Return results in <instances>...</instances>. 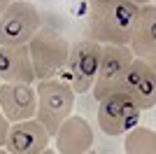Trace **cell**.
Here are the masks:
<instances>
[{
    "label": "cell",
    "mask_w": 156,
    "mask_h": 154,
    "mask_svg": "<svg viewBox=\"0 0 156 154\" xmlns=\"http://www.w3.org/2000/svg\"><path fill=\"white\" fill-rule=\"evenodd\" d=\"M100 58H103V45L100 42H96L91 38L79 40L70 47V56H68L65 68L61 70V77L65 82H70L75 94L93 91L98 68H100Z\"/></svg>",
    "instance_id": "obj_4"
},
{
    "label": "cell",
    "mask_w": 156,
    "mask_h": 154,
    "mask_svg": "<svg viewBox=\"0 0 156 154\" xmlns=\"http://www.w3.org/2000/svg\"><path fill=\"white\" fill-rule=\"evenodd\" d=\"M58 154H86L93 149V128L82 115H70L54 135Z\"/></svg>",
    "instance_id": "obj_11"
},
{
    "label": "cell",
    "mask_w": 156,
    "mask_h": 154,
    "mask_svg": "<svg viewBox=\"0 0 156 154\" xmlns=\"http://www.w3.org/2000/svg\"><path fill=\"white\" fill-rule=\"evenodd\" d=\"M86 154H98V152H93V149H91V152H86Z\"/></svg>",
    "instance_id": "obj_22"
},
{
    "label": "cell",
    "mask_w": 156,
    "mask_h": 154,
    "mask_svg": "<svg viewBox=\"0 0 156 154\" xmlns=\"http://www.w3.org/2000/svg\"><path fill=\"white\" fill-rule=\"evenodd\" d=\"M0 77H2V82H37L28 45H0Z\"/></svg>",
    "instance_id": "obj_10"
},
{
    "label": "cell",
    "mask_w": 156,
    "mask_h": 154,
    "mask_svg": "<svg viewBox=\"0 0 156 154\" xmlns=\"http://www.w3.org/2000/svg\"><path fill=\"white\" fill-rule=\"evenodd\" d=\"M54 135L42 126L40 119H26V122H16L9 128L5 149L9 154H42L49 147V140Z\"/></svg>",
    "instance_id": "obj_9"
},
{
    "label": "cell",
    "mask_w": 156,
    "mask_h": 154,
    "mask_svg": "<svg viewBox=\"0 0 156 154\" xmlns=\"http://www.w3.org/2000/svg\"><path fill=\"white\" fill-rule=\"evenodd\" d=\"M140 9L133 0H117L107 7L89 9L86 35L100 45H130L133 31L140 19Z\"/></svg>",
    "instance_id": "obj_1"
},
{
    "label": "cell",
    "mask_w": 156,
    "mask_h": 154,
    "mask_svg": "<svg viewBox=\"0 0 156 154\" xmlns=\"http://www.w3.org/2000/svg\"><path fill=\"white\" fill-rule=\"evenodd\" d=\"M40 28L37 7L30 0H12L0 16V45H28Z\"/></svg>",
    "instance_id": "obj_7"
},
{
    "label": "cell",
    "mask_w": 156,
    "mask_h": 154,
    "mask_svg": "<svg viewBox=\"0 0 156 154\" xmlns=\"http://www.w3.org/2000/svg\"><path fill=\"white\" fill-rule=\"evenodd\" d=\"M0 108L12 124L33 119L37 115V89L33 84L2 82L0 84Z\"/></svg>",
    "instance_id": "obj_8"
},
{
    "label": "cell",
    "mask_w": 156,
    "mask_h": 154,
    "mask_svg": "<svg viewBox=\"0 0 156 154\" xmlns=\"http://www.w3.org/2000/svg\"><path fill=\"white\" fill-rule=\"evenodd\" d=\"M133 61H135V54L130 45H103V58H100L98 77L91 91L93 98L103 101L114 91H124V82Z\"/></svg>",
    "instance_id": "obj_5"
},
{
    "label": "cell",
    "mask_w": 156,
    "mask_h": 154,
    "mask_svg": "<svg viewBox=\"0 0 156 154\" xmlns=\"http://www.w3.org/2000/svg\"><path fill=\"white\" fill-rule=\"evenodd\" d=\"M37 115L35 119L42 122V126L51 135L58 133L61 124L72 115L75 110V89L63 77H49L37 82Z\"/></svg>",
    "instance_id": "obj_2"
},
{
    "label": "cell",
    "mask_w": 156,
    "mask_h": 154,
    "mask_svg": "<svg viewBox=\"0 0 156 154\" xmlns=\"http://www.w3.org/2000/svg\"><path fill=\"white\" fill-rule=\"evenodd\" d=\"M9 128H12V122L7 119V115L2 112V108H0V147H5L7 135H9Z\"/></svg>",
    "instance_id": "obj_15"
},
{
    "label": "cell",
    "mask_w": 156,
    "mask_h": 154,
    "mask_svg": "<svg viewBox=\"0 0 156 154\" xmlns=\"http://www.w3.org/2000/svg\"><path fill=\"white\" fill-rule=\"evenodd\" d=\"M117 0H89V9H98V7H107Z\"/></svg>",
    "instance_id": "obj_16"
},
{
    "label": "cell",
    "mask_w": 156,
    "mask_h": 154,
    "mask_svg": "<svg viewBox=\"0 0 156 154\" xmlns=\"http://www.w3.org/2000/svg\"><path fill=\"white\" fill-rule=\"evenodd\" d=\"M0 154H9V152H7V149H5V147H0Z\"/></svg>",
    "instance_id": "obj_21"
},
{
    "label": "cell",
    "mask_w": 156,
    "mask_h": 154,
    "mask_svg": "<svg viewBox=\"0 0 156 154\" xmlns=\"http://www.w3.org/2000/svg\"><path fill=\"white\" fill-rule=\"evenodd\" d=\"M0 84H2V77H0Z\"/></svg>",
    "instance_id": "obj_23"
},
{
    "label": "cell",
    "mask_w": 156,
    "mask_h": 154,
    "mask_svg": "<svg viewBox=\"0 0 156 154\" xmlns=\"http://www.w3.org/2000/svg\"><path fill=\"white\" fill-rule=\"evenodd\" d=\"M133 2H137V5H149L151 0H133Z\"/></svg>",
    "instance_id": "obj_20"
},
{
    "label": "cell",
    "mask_w": 156,
    "mask_h": 154,
    "mask_svg": "<svg viewBox=\"0 0 156 154\" xmlns=\"http://www.w3.org/2000/svg\"><path fill=\"white\" fill-rule=\"evenodd\" d=\"M70 47L72 45L65 40V35H61L56 28L42 26L35 33V38L28 42V49H30V56H33L37 82L61 75V70L68 63V56H70Z\"/></svg>",
    "instance_id": "obj_3"
},
{
    "label": "cell",
    "mask_w": 156,
    "mask_h": 154,
    "mask_svg": "<svg viewBox=\"0 0 156 154\" xmlns=\"http://www.w3.org/2000/svg\"><path fill=\"white\" fill-rule=\"evenodd\" d=\"M124 152L126 154H156V131L137 124L133 131H128L124 135Z\"/></svg>",
    "instance_id": "obj_14"
},
{
    "label": "cell",
    "mask_w": 156,
    "mask_h": 154,
    "mask_svg": "<svg viewBox=\"0 0 156 154\" xmlns=\"http://www.w3.org/2000/svg\"><path fill=\"white\" fill-rule=\"evenodd\" d=\"M147 61H149V65H151V68H154V72H156V54H151V56L147 58Z\"/></svg>",
    "instance_id": "obj_18"
},
{
    "label": "cell",
    "mask_w": 156,
    "mask_h": 154,
    "mask_svg": "<svg viewBox=\"0 0 156 154\" xmlns=\"http://www.w3.org/2000/svg\"><path fill=\"white\" fill-rule=\"evenodd\" d=\"M9 2H12V0H0V16H2V12L9 7Z\"/></svg>",
    "instance_id": "obj_17"
},
{
    "label": "cell",
    "mask_w": 156,
    "mask_h": 154,
    "mask_svg": "<svg viewBox=\"0 0 156 154\" xmlns=\"http://www.w3.org/2000/svg\"><path fill=\"white\" fill-rule=\"evenodd\" d=\"M42 154H58V152H56V147H47Z\"/></svg>",
    "instance_id": "obj_19"
},
{
    "label": "cell",
    "mask_w": 156,
    "mask_h": 154,
    "mask_svg": "<svg viewBox=\"0 0 156 154\" xmlns=\"http://www.w3.org/2000/svg\"><path fill=\"white\" fill-rule=\"evenodd\" d=\"M130 49L137 58H149L156 54V7L151 2L140 9V19L130 38Z\"/></svg>",
    "instance_id": "obj_13"
},
{
    "label": "cell",
    "mask_w": 156,
    "mask_h": 154,
    "mask_svg": "<svg viewBox=\"0 0 156 154\" xmlns=\"http://www.w3.org/2000/svg\"><path fill=\"white\" fill-rule=\"evenodd\" d=\"M142 108L126 91H114L98 101V126L105 135H126L140 124Z\"/></svg>",
    "instance_id": "obj_6"
},
{
    "label": "cell",
    "mask_w": 156,
    "mask_h": 154,
    "mask_svg": "<svg viewBox=\"0 0 156 154\" xmlns=\"http://www.w3.org/2000/svg\"><path fill=\"white\" fill-rule=\"evenodd\" d=\"M124 91L128 96H133V101L142 110H151L156 105V72L147 58L135 56L128 75H126Z\"/></svg>",
    "instance_id": "obj_12"
}]
</instances>
